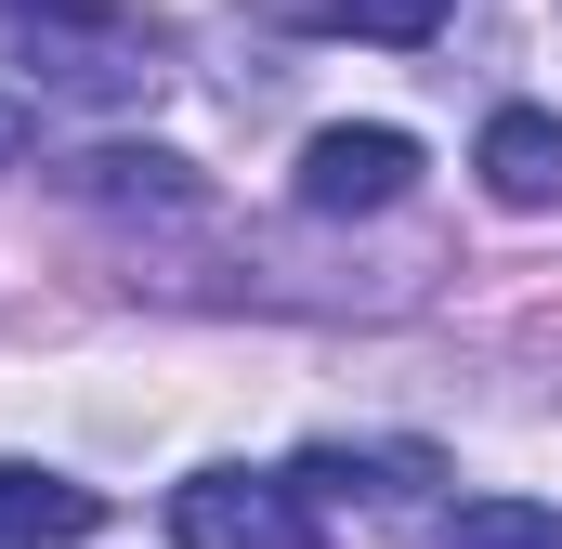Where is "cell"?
<instances>
[{"mask_svg": "<svg viewBox=\"0 0 562 549\" xmlns=\"http://www.w3.org/2000/svg\"><path fill=\"white\" fill-rule=\"evenodd\" d=\"M0 40H13V66H40L53 92H92V105L144 92L170 53V26L132 0H0Z\"/></svg>", "mask_w": 562, "mask_h": 549, "instance_id": "6da1fadb", "label": "cell"}, {"mask_svg": "<svg viewBox=\"0 0 562 549\" xmlns=\"http://www.w3.org/2000/svg\"><path fill=\"white\" fill-rule=\"evenodd\" d=\"M170 537L183 549H327L314 537V497L276 471H196L170 484Z\"/></svg>", "mask_w": 562, "mask_h": 549, "instance_id": "7a4b0ae2", "label": "cell"}, {"mask_svg": "<svg viewBox=\"0 0 562 549\" xmlns=\"http://www.w3.org/2000/svg\"><path fill=\"white\" fill-rule=\"evenodd\" d=\"M419 183V144L393 132V119H340V132L301 144V210H327V223H353V210H393Z\"/></svg>", "mask_w": 562, "mask_h": 549, "instance_id": "3957f363", "label": "cell"}, {"mask_svg": "<svg viewBox=\"0 0 562 549\" xmlns=\"http://www.w3.org/2000/svg\"><path fill=\"white\" fill-rule=\"evenodd\" d=\"M484 197L497 210H550L562 197V119L550 105H497L484 119Z\"/></svg>", "mask_w": 562, "mask_h": 549, "instance_id": "277c9868", "label": "cell"}, {"mask_svg": "<svg viewBox=\"0 0 562 549\" xmlns=\"http://www.w3.org/2000/svg\"><path fill=\"white\" fill-rule=\"evenodd\" d=\"M66 183H79V197H105V210H170V223H183V210H210V197H196V170H183V157H157V144H105V157H79Z\"/></svg>", "mask_w": 562, "mask_h": 549, "instance_id": "5b68a950", "label": "cell"}, {"mask_svg": "<svg viewBox=\"0 0 562 549\" xmlns=\"http://www.w3.org/2000/svg\"><path fill=\"white\" fill-rule=\"evenodd\" d=\"M105 524V497L92 484H66V471H0V549H66Z\"/></svg>", "mask_w": 562, "mask_h": 549, "instance_id": "8992f818", "label": "cell"}, {"mask_svg": "<svg viewBox=\"0 0 562 549\" xmlns=\"http://www.w3.org/2000/svg\"><path fill=\"white\" fill-rule=\"evenodd\" d=\"M445 549H562V511H537V497H471V511H445Z\"/></svg>", "mask_w": 562, "mask_h": 549, "instance_id": "52a82bcc", "label": "cell"}, {"mask_svg": "<svg viewBox=\"0 0 562 549\" xmlns=\"http://www.w3.org/2000/svg\"><path fill=\"white\" fill-rule=\"evenodd\" d=\"M314 26L327 40H431L445 0H314Z\"/></svg>", "mask_w": 562, "mask_h": 549, "instance_id": "ba28073f", "label": "cell"}, {"mask_svg": "<svg viewBox=\"0 0 562 549\" xmlns=\"http://www.w3.org/2000/svg\"><path fill=\"white\" fill-rule=\"evenodd\" d=\"M26 144H40V105H26V92H0V170H26Z\"/></svg>", "mask_w": 562, "mask_h": 549, "instance_id": "9c48e42d", "label": "cell"}]
</instances>
